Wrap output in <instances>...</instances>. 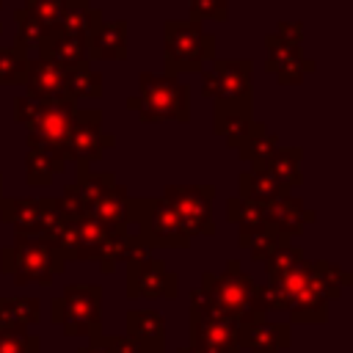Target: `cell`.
<instances>
[{
	"label": "cell",
	"mask_w": 353,
	"mask_h": 353,
	"mask_svg": "<svg viewBox=\"0 0 353 353\" xmlns=\"http://www.w3.org/2000/svg\"><path fill=\"white\" fill-rule=\"evenodd\" d=\"M323 273H325V279L331 281V287L342 295L345 290H350L353 287V276L345 270V268H339L336 262H328V259H323Z\"/></svg>",
	"instance_id": "ab89813d"
},
{
	"label": "cell",
	"mask_w": 353,
	"mask_h": 353,
	"mask_svg": "<svg viewBox=\"0 0 353 353\" xmlns=\"http://www.w3.org/2000/svg\"><path fill=\"white\" fill-rule=\"evenodd\" d=\"M66 94L72 102L77 99H97L102 94V74L88 69V63L83 66H74V69H66Z\"/></svg>",
	"instance_id": "4dcf8cb0"
},
{
	"label": "cell",
	"mask_w": 353,
	"mask_h": 353,
	"mask_svg": "<svg viewBox=\"0 0 353 353\" xmlns=\"http://www.w3.org/2000/svg\"><path fill=\"white\" fill-rule=\"evenodd\" d=\"M88 61H124L127 58V22H99L88 36Z\"/></svg>",
	"instance_id": "d6986e66"
},
{
	"label": "cell",
	"mask_w": 353,
	"mask_h": 353,
	"mask_svg": "<svg viewBox=\"0 0 353 353\" xmlns=\"http://www.w3.org/2000/svg\"><path fill=\"white\" fill-rule=\"evenodd\" d=\"M3 223L14 226V234H39V199L14 196L0 201Z\"/></svg>",
	"instance_id": "cb8c5ba5"
},
{
	"label": "cell",
	"mask_w": 353,
	"mask_h": 353,
	"mask_svg": "<svg viewBox=\"0 0 353 353\" xmlns=\"http://www.w3.org/2000/svg\"><path fill=\"white\" fill-rule=\"evenodd\" d=\"M66 168V157L63 154H52V152H41V149H28L25 154V179L33 188H47L52 182L55 174H61Z\"/></svg>",
	"instance_id": "4316f807"
},
{
	"label": "cell",
	"mask_w": 353,
	"mask_h": 353,
	"mask_svg": "<svg viewBox=\"0 0 353 353\" xmlns=\"http://www.w3.org/2000/svg\"><path fill=\"white\" fill-rule=\"evenodd\" d=\"M254 127V108H215V135L226 141V146L240 149Z\"/></svg>",
	"instance_id": "603a6c76"
},
{
	"label": "cell",
	"mask_w": 353,
	"mask_h": 353,
	"mask_svg": "<svg viewBox=\"0 0 353 353\" xmlns=\"http://www.w3.org/2000/svg\"><path fill=\"white\" fill-rule=\"evenodd\" d=\"M276 36H281L284 41H295V44H301V39H303V22H279Z\"/></svg>",
	"instance_id": "60d3db41"
},
{
	"label": "cell",
	"mask_w": 353,
	"mask_h": 353,
	"mask_svg": "<svg viewBox=\"0 0 353 353\" xmlns=\"http://www.w3.org/2000/svg\"><path fill=\"white\" fill-rule=\"evenodd\" d=\"M176 353H204V350H199V347H193V345H185V347H179Z\"/></svg>",
	"instance_id": "b9f144b4"
},
{
	"label": "cell",
	"mask_w": 353,
	"mask_h": 353,
	"mask_svg": "<svg viewBox=\"0 0 353 353\" xmlns=\"http://www.w3.org/2000/svg\"><path fill=\"white\" fill-rule=\"evenodd\" d=\"M116 138L102 130V110L99 108H85L72 113V124L63 141V154L74 165H88L99 163L105 149H113Z\"/></svg>",
	"instance_id": "9c48e42d"
},
{
	"label": "cell",
	"mask_w": 353,
	"mask_h": 353,
	"mask_svg": "<svg viewBox=\"0 0 353 353\" xmlns=\"http://www.w3.org/2000/svg\"><path fill=\"white\" fill-rule=\"evenodd\" d=\"M135 345L127 339V336H94L88 339L85 347H80L77 353H132Z\"/></svg>",
	"instance_id": "f35d334b"
},
{
	"label": "cell",
	"mask_w": 353,
	"mask_h": 353,
	"mask_svg": "<svg viewBox=\"0 0 353 353\" xmlns=\"http://www.w3.org/2000/svg\"><path fill=\"white\" fill-rule=\"evenodd\" d=\"M276 149H279V135L270 132L265 124L254 121V127H251L248 138L240 143L237 154H240V160H245L251 168H256V165H262Z\"/></svg>",
	"instance_id": "83f0119b"
},
{
	"label": "cell",
	"mask_w": 353,
	"mask_h": 353,
	"mask_svg": "<svg viewBox=\"0 0 353 353\" xmlns=\"http://www.w3.org/2000/svg\"><path fill=\"white\" fill-rule=\"evenodd\" d=\"M265 47H268V58H265V69L270 74H276V80L281 85H298L303 83V77H309L317 63L312 58H303L301 52V44L295 41H284L281 36L270 33L265 39Z\"/></svg>",
	"instance_id": "5bb4252c"
},
{
	"label": "cell",
	"mask_w": 353,
	"mask_h": 353,
	"mask_svg": "<svg viewBox=\"0 0 353 353\" xmlns=\"http://www.w3.org/2000/svg\"><path fill=\"white\" fill-rule=\"evenodd\" d=\"M262 210H265V223H270L284 237L301 234L314 221V212L306 210V204L292 193H281V196L270 199L268 204H262Z\"/></svg>",
	"instance_id": "2e32d148"
},
{
	"label": "cell",
	"mask_w": 353,
	"mask_h": 353,
	"mask_svg": "<svg viewBox=\"0 0 353 353\" xmlns=\"http://www.w3.org/2000/svg\"><path fill=\"white\" fill-rule=\"evenodd\" d=\"M281 193H290V190L276 185L265 171L248 168V171L240 174V193H237L240 199H248V201H256V204H268L270 199H276Z\"/></svg>",
	"instance_id": "f546056e"
},
{
	"label": "cell",
	"mask_w": 353,
	"mask_h": 353,
	"mask_svg": "<svg viewBox=\"0 0 353 353\" xmlns=\"http://www.w3.org/2000/svg\"><path fill=\"white\" fill-rule=\"evenodd\" d=\"M102 22V11L94 8L88 0H63V8H61V19L55 25L58 33H66V36H77V39H85L91 36V30Z\"/></svg>",
	"instance_id": "7402d4cb"
},
{
	"label": "cell",
	"mask_w": 353,
	"mask_h": 353,
	"mask_svg": "<svg viewBox=\"0 0 353 353\" xmlns=\"http://www.w3.org/2000/svg\"><path fill=\"white\" fill-rule=\"evenodd\" d=\"M50 317L63 328L66 336L94 339L102 334V287L99 284H69L61 298L50 303Z\"/></svg>",
	"instance_id": "8992f818"
},
{
	"label": "cell",
	"mask_w": 353,
	"mask_h": 353,
	"mask_svg": "<svg viewBox=\"0 0 353 353\" xmlns=\"http://www.w3.org/2000/svg\"><path fill=\"white\" fill-rule=\"evenodd\" d=\"M127 339L141 353H165V323L154 309L127 312Z\"/></svg>",
	"instance_id": "e0dca14e"
},
{
	"label": "cell",
	"mask_w": 353,
	"mask_h": 353,
	"mask_svg": "<svg viewBox=\"0 0 353 353\" xmlns=\"http://www.w3.org/2000/svg\"><path fill=\"white\" fill-rule=\"evenodd\" d=\"M61 8H63V0H25V14L44 30V33H52L58 19H61Z\"/></svg>",
	"instance_id": "e575fe53"
},
{
	"label": "cell",
	"mask_w": 353,
	"mask_h": 353,
	"mask_svg": "<svg viewBox=\"0 0 353 353\" xmlns=\"http://www.w3.org/2000/svg\"><path fill=\"white\" fill-rule=\"evenodd\" d=\"M30 58L17 47H0V85H25Z\"/></svg>",
	"instance_id": "d6a6232c"
},
{
	"label": "cell",
	"mask_w": 353,
	"mask_h": 353,
	"mask_svg": "<svg viewBox=\"0 0 353 353\" xmlns=\"http://www.w3.org/2000/svg\"><path fill=\"white\" fill-rule=\"evenodd\" d=\"M113 185H116V176L110 171H91L88 165H77V179L72 185H66L63 196L58 199L63 215L66 218L94 215V207Z\"/></svg>",
	"instance_id": "4fadbf2b"
},
{
	"label": "cell",
	"mask_w": 353,
	"mask_h": 353,
	"mask_svg": "<svg viewBox=\"0 0 353 353\" xmlns=\"http://www.w3.org/2000/svg\"><path fill=\"white\" fill-rule=\"evenodd\" d=\"M41 320V306L33 298H0V328H28Z\"/></svg>",
	"instance_id": "f1b7e54d"
},
{
	"label": "cell",
	"mask_w": 353,
	"mask_h": 353,
	"mask_svg": "<svg viewBox=\"0 0 353 353\" xmlns=\"http://www.w3.org/2000/svg\"><path fill=\"white\" fill-rule=\"evenodd\" d=\"M165 74H199L215 58V36L201 30L193 19H168L163 25Z\"/></svg>",
	"instance_id": "5b68a950"
},
{
	"label": "cell",
	"mask_w": 353,
	"mask_h": 353,
	"mask_svg": "<svg viewBox=\"0 0 353 353\" xmlns=\"http://www.w3.org/2000/svg\"><path fill=\"white\" fill-rule=\"evenodd\" d=\"M301 157H303V149L301 146H279L254 171H265L276 185H281L284 190H290V188H295V185L303 182V176H301Z\"/></svg>",
	"instance_id": "44dd1931"
},
{
	"label": "cell",
	"mask_w": 353,
	"mask_h": 353,
	"mask_svg": "<svg viewBox=\"0 0 353 353\" xmlns=\"http://www.w3.org/2000/svg\"><path fill=\"white\" fill-rule=\"evenodd\" d=\"M36 52L50 58V61H55V63H61L63 69H74V66L88 63V44H85V39L66 36V33H58V30L47 33Z\"/></svg>",
	"instance_id": "ffe728a7"
},
{
	"label": "cell",
	"mask_w": 353,
	"mask_h": 353,
	"mask_svg": "<svg viewBox=\"0 0 353 353\" xmlns=\"http://www.w3.org/2000/svg\"><path fill=\"white\" fill-rule=\"evenodd\" d=\"M127 298H176L179 279L165 268L157 256H135L127 259Z\"/></svg>",
	"instance_id": "7c38bea8"
},
{
	"label": "cell",
	"mask_w": 353,
	"mask_h": 353,
	"mask_svg": "<svg viewBox=\"0 0 353 353\" xmlns=\"http://www.w3.org/2000/svg\"><path fill=\"white\" fill-rule=\"evenodd\" d=\"M14 19H17V41H14V47H17L19 52H25V55H28V52H36L47 33H44L22 8H17Z\"/></svg>",
	"instance_id": "d590c367"
},
{
	"label": "cell",
	"mask_w": 353,
	"mask_h": 353,
	"mask_svg": "<svg viewBox=\"0 0 353 353\" xmlns=\"http://www.w3.org/2000/svg\"><path fill=\"white\" fill-rule=\"evenodd\" d=\"M190 19L193 22H226L229 19V0H190Z\"/></svg>",
	"instance_id": "74e56055"
},
{
	"label": "cell",
	"mask_w": 353,
	"mask_h": 353,
	"mask_svg": "<svg viewBox=\"0 0 353 353\" xmlns=\"http://www.w3.org/2000/svg\"><path fill=\"white\" fill-rule=\"evenodd\" d=\"M0 353H39V336L28 328H0Z\"/></svg>",
	"instance_id": "8d00e7d4"
},
{
	"label": "cell",
	"mask_w": 353,
	"mask_h": 353,
	"mask_svg": "<svg viewBox=\"0 0 353 353\" xmlns=\"http://www.w3.org/2000/svg\"><path fill=\"white\" fill-rule=\"evenodd\" d=\"M226 221L234 223L237 229H251V226L265 223V210H262V204H256V201L232 196V199L226 201Z\"/></svg>",
	"instance_id": "836d02e7"
},
{
	"label": "cell",
	"mask_w": 353,
	"mask_h": 353,
	"mask_svg": "<svg viewBox=\"0 0 353 353\" xmlns=\"http://www.w3.org/2000/svg\"><path fill=\"white\" fill-rule=\"evenodd\" d=\"M0 201H3V176H0Z\"/></svg>",
	"instance_id": "7bdbcfd3"
},
{
	"label": "cell",
	"mask_w": 353,
	"mask_h": 353,
	"mask_svg": "<svg viewBox=\"0 0 353 353\" xmlns=\"http://www.w3.org/2000/svg\"><path fill=\"white\" fill-rule=\"evenodd\" d=\"M119 229V226H108L91 215H83V218H74V232H77V259H91L97 262L99 259V251L108 240V234Z\"/></svg>",
	"instance_id": "d4e9b609"
},
{
	"label": "cell",
	"mask_w": 353,
	"mask_h": 353,
	"mask_svg": "<svg viewBox=\"0 0 353 353\" xmlns=\"http://www.w3.org/2000/svg\"><path fill=\"white\" fill-rule=\"evenodd\" d=\"M138 97L127 99V108L138 113L143 124L157 121H179L185 124L190 119V85L176 80L174 74H138Z\"/></svg>",
	"instance_id": "7a4b0ae2"
},
{
	"label": "cell",
	"mask_w": 353,
	"mask_h": 353,
	"mask_svg": "<svg viewBox=\"0 0 353 353\" xmlns=\"http://www.w3.org/2000/svg\"><path fill=\"white\" fill-rule=\"evenodd\" d=\"M284 347H290V323H273V320L240 323V350L281 353Z\"/></svg>",
	"instance_id": "ac0fdd59"
},
{
	"label": "cell",
	"mask_w": 353,
	"mask_h": 353,
	"mask_svg": "<svg viewBox=\"0 0 353 353\" xmlns=\"http://www.w3.org/2000/svg\"><path fill=\"white\" fill-rule=\"evenodd\" d=\"M251 58H212V69L201 74V94L215 108H254Z\"/></svg>",
	"instance_id": "ba28073f"
},
{
	"label": "cell",
	"mask_w": 353,
	"mask_h": 353,
	"mask_svg": "<svg viewBox=\"0 0 353 353\" xmlns=\"http://www.w3.org/2000/svg\"><path fill=\"white\" fill-rule=\"evenodd\" d=\"M240 248H245L256 262H265L276 248H281L284 243H290V237H284L281 232H276L270 223H259L251 229H240L237 234Z\"/></svg>",
	"instance_id": "484cf974"
},
{
	"label": "cell",
	"mask_w": 353,
	"mask_h": 353,
	"mask_svg": "<svg viewBox=\"0 0 353 353\" xmlns=\"http://www.w3.org/2000/svg\"><path fill=\"white\" fill-rule=\"evenodd\" d=\"M212 196H215L212 185H165V193H163V199L174 207L188 237L215 234L212 210H210Z\"/></svg>",
	"instance_id": "30bf717a"
},
{
	"label": "cell",
	"mask_w": 353,
	"mask_h": 353,
	"mask_svg": "<svg viewBox=\"0 0 353 353\" xmlns=\"http://www.w3.org/2000/svg\"><path fill=\"white\" fill-rule=\"evenodd\" d=\"M124 229L143 248H188L190 237L185 234L174 207L160 199H130Z\"/></svg>",
	"instance_id": "3957f363"
},
{
	"label": "cell",
	"mask_w": 353,
	"mask_h": 353,
	"mask_svg": "<svg viewBox=\"0 0 353 353\" xmlns=\"http://www.w3.org/2000/svg\"><path fill=\"white\" fill-rule=\"evenodd\" d=\"M74 102L58 99V102H39L33 119L25 124L28 130V149H41L52 154H63V141L72 124ZM66 157V154H63Z\"/></svg>",
	"instance_id": "8fae6325"
},
{
	"label": "cell",
	"mask_w": 353,
	"mask_h": 353,
	"mask_svg": "<svg viewBox=\"0 0 353 353\" xmlns=\"http://www.w3.org/2000/svg\"><path fill=\"white\" fill-rule=\"evenodd\" d=\"M0 8H3V0H0ZM0 33H3V22H0Z\"/></svg>",
	"instance_id": "ee69618b"
},
{
	"label": "cell",
	"mask_w": 353,
	"mask_h": 353,
	"mask_svg": "<svg viewBox=\"0 0 353 353\" xmlns=\"http://www.w3.org/2000/svg\"><path fill=\"white\" fill-rule=\"evenodd\" d=\"M199 290L207 295V301L215 309L234 317L237 323L265 320V314H268L262 287L248 273H243L237 259H229L223 273H204Z\"/></svg>",
	"instance_id": "6da1fadb"
},
{
	"label": "cell",
	"mask_w": 353,
	"mask_h": 353,
	"mask_svg": "<svg viewBox=\"0 0 353 353\" xmlns=\"http://www.w3.org/2000/svg\"><path fill=\"white\" fill-rule=\"evenodd\" d=\"M127 201H130L127 188L124 185H113L99 199V204L94 207V215L91 218H97V221H102L108 226H124V221H127Z\"/></svg>",
	"instance_id": "1f68e13d"
},
{
	"label": "cell",
	"mask_w": 353,
	"mask_h": 353,
	"mask_svg": "<svg viewBox=\"0 0 353 353\" xmlns=\"http://www.w3.org/2000/svg\"><path fill=\"white\" fill-rule=\"evenodd\" d=\"M0 268L3 273L14 276V281L22 284H52V279L66 268L58 248L39 234H14V243L0 251Z\"/></svg>",
	"instance_id": "277c9868"
},
{
	"label": "cell",
	"mask_w": 353,
	"mask_h": 353,
	"mask_svg": "<svg viewBox=\"0 0 353 353\" xmlns=\"http://www.w3.org/2000/svg\"><path fill=\"white\" fill-rule=\"evenodd\" d=\"M25 94L41 99V102H58L69 99L66 94V69L44 55L30 58L28 77H25Z\"/></svg>",
	"instance_id": "9a60e30c"
},
{
	"label": "cell",
	"mask_w": 353,
	"mask_h": 353,
	"mask_svg": "<svg viewBox=\"0 0 353 353\" xmlns=\"http://www.w3.org/2000/svg\"><path fill=\"white\" fill-rule=\"evenodd\" d=\"M190 345L204 353H243L240 323L215 309L199 287L190 292Z\"/></svg>",
	"instance_id": "52a82bcc"
}]
</instances>
